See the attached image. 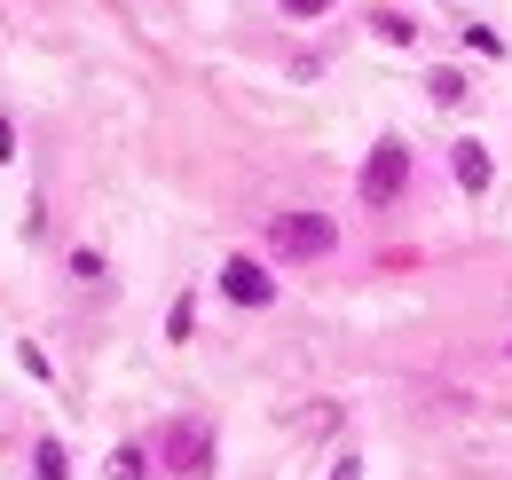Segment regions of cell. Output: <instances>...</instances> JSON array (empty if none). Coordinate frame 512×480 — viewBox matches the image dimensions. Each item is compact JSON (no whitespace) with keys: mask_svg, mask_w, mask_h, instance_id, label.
<instances>
[{"mask_svg":"<svg viewBox=\"0 0 512 480\" xmlns=\"http://www.w3.org/2000/svg\"><path fill=\"white\" fill-rule=\"evenodd\" d=\"M331 244H339V221H331V213H276V221H268V252H276V260H323Z\"/></svg>","mask_w":512,"mask_h":480,"instance_id":"cell-1","label":"cell"},{"mask_svg":"<svg viewBox=\"0 0 512 480\" xmlns=\"http://www.w3.org/2000/svg\"><path fill=\"white\" fill-rule=\"evenodd\" d=\"M402 189H410V142H394V134H386V142H371V158H363V181H355V197L379 213V205H394Z\"/></svg>","mask_w":512,"mask_h":480,"instance_id":"cell-2","label":"cell"},{"mask_svg":"<svg viewBox=\"0 0 512 480\" xmlns=\"http://www.w3.org/2000/svg\"><path fill=\"white\" fill-rule=\"evenodd\" d=\"M158 465H174L182 480L205 473V465H213V433H205V418H174V425H158Z\"/></svg>","mask_w":512,"mask_h":480,"instance_id":"cell-3","label":"cell"},{"mask_svg":"<svg viewBox=\"0 0 512 480\" xmlns=\"http://www.w3.org/2000/svg\"><path fill=\"white\" fill-rule=\"evenodd\" d=\"M221 292H229L237 307H268L276 300V276H268L260 260H221Z\"/></svg>","mask_w":512,"mask_h":480,"instance_id":"cell-4","label":"cell"},{"mask_svg":"<svg viewBox=\"0 0 512 480\" xmlns=\"http://www.w3.org/2000/svg\"><path fill=\"white\" fill-rule=\"evenodd\" d=\"M449 174L465 181V189H489V150H481V142H457V150H449Z\"/></svg>","mask_w":512,"mask_h":480,"instance_id":"cell-5","label":"cell"},{"mask_svg":"<svg viewBox=\"0 0 512 480\" xmlns=\"http://www.w3.org/2000/svg\"><path fill=\"white\" fill-rule=\"evenodd\" d=\"M371 32H379V40H394V48H410V40H418V24H410L402 8H379V16H371Z\"/></svg>","mask_w":512,"mask_h":480,"instance_id":"cell-6","label":"cell"},{"mask_svg":"<svg viewBox=\"0 0 512 480\" xmlns=\"http://www.w3.org/2000/svg\"><path fill=\"white\" fill-rule=\"evenodd\" d=\"M142 465H150V449H134V441H127V449L111 457V480H142Z\"/></svg>","mask_w":512,"mask_h":480,"instance_id":"cell-7","label":"cell"},{"mask_svg":"<svg viewBox=\"0 0 512 480\" xmlns=\"http://www.w3.org/2000/svg\"><path fill=\"white\" fill-rule=\"evenodd\" d=\"M32 465H40V480H64V449H56V441H40V449H32Z\"/></svg>","mask_w":512,"mask_h":480,"instance_id":"cell-8","label":"cell"},{"mask_svg":"<svg viewBox=\"0 0 512 480\" xmlns=\"http://www.w3.org/2000/svg\"><path fill=\"white\" fill-rule=\"evenodd\" d=\"M426 87H434V103H465V79H457V71H434Z\"/></svg>","mask_w":512,"mask_h":480,"instance_id":"cell-9","label":"cell"},{"mask_svg":"<svg viewBox=\"0 0 512 480\" xmlns=\"http://www.w3.org/2000/svg\"><path fill=\"white\" fill-rule=\"evenodd\" d=\"M331 0H284V16H323Z\"/></svg>","mask_w":512,"mask_h":480,"instance_id":"cell-10","label":"cell"},{"mask_svg":"<svg viewBox=\"0 0 512 480\" xmlns=\"http://www.w3.org/2000/svg\"><path fill=\"white\" fill-rule=\"evenodd\" d=\"M0 158H16V126L0 119Z\"/></svg>","mask_w":512,"mask_h":480,"instance_id":"cell-11","label":"cell"}]
</instances>
